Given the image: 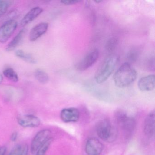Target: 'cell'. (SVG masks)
Segmentation results:
<instances>
[{
	"label": "cell",
	"instance_id": "6da1fadb",
	"mask_svg": "<svg viewBox=\"0 0 155 155\" xmlns=\"http://www.w3.org/2000/svg\"><path fill=\"white\" fill-rule=\"evenodd\" d=\"M137 78V71L128 62L122 64L113 76L115 85L119 88L128 87L136 80Z\"/></svg>",
	"mask_w": 155,
	"mask_h": 155
},
{
	"label": "cell",
	"instance_id": "7a4b0ae2",
	"mask_svg": "<svg viewBox=\"0 0 155 155\" xmlns=\"http://www.w3.org/2000/svg\"><path fill=\"white\" fill-rule=\"evenodd\" d=\"M119 61L117 55L112 54L107 57L100 66L95 74V79L97 83L105 82L113 73Z\"/></svg>",
	"mask_w": 155,
	"mask_h": 155
},
{
	"label": "cell",
	"instance_id": "3957f363",
	"mask_svg": "<svg viewBox=\"0 0 155 155\" xmlns=\"http://www.w3.org/2000/svg\"><path fill=\"white\" fill-rule=\"evenodd\" d=\"M96 131L98 136L106 142H113L117 136V130L107 119L101 120L97 122Z\"/></svg>",
	"mask_w": 155,
	"mask_h": 155
},
{
	"label": "cell",
	"instance_id": "277c9868",
	"mask_svg": "<svg viewBox=\"0 0 155 155\" xmlns=\"http://www.w3.org/2000/svg\"><path fill=\"white\" fill-rule=\"evenodd\" d=\"M115 118L118 125L125 133L130 134L135 130L136 127L135 119L128 116L126 112L122 110H118L115 113Z\"/></svg>",
	"mask_w": 155,
	"mask_h": 155
},
{
	"label": "cell",
	"instance_id": "5b68a950",
	"mask_svg": "<svg viewBox=\"0 0 155 155\" xmlns=\"http://www.w3.org/2000/svg\"><path fill=\"white\" fill-rule=\"evenodd\" d=\"M51 131L49 129H43L37 133L31 144L30 151L32 155H35L39 148L51 137Z\"/></svg>",
	"mask_w": 155,
	"mask_h": 155
},
{
	"label": "cell",
	"instance_id": "8992f818",
	"mask_svg": "<svg viewBox=\"0 0 155 155\" xmlns=\"http://www.w3.org/2000/svg\"><path fill=\"white\" fill-rule=\"evenodd\" d=\"M99 52L97 49H94L87 54L76 65V68L79 71H84L90 68L97 60Z\"/></svg>",
	"mask_w": 155,
	"mask_h": 155
},
{
	"label": "cell",
	"instance_id": "52a82bcc",
	"mask_svg": "<svg viewBox=\"0 0 155 155\" xmlns=\"http://www.w3.org/2000/svg\"><path fill=\"white\" fill-rule=\"evenodd\" d=\"M18 27V22L10 20L0 27V43L6 42L10 38Z\"/></svg>",
	"mask_w": 155,
	"mask_h": 155
},
{
	"label": "cell",
	"instance_id": "ba28073f",
	"mask_svg": "<svg viewBox=\"0 0 155 155\" xmlns=\"http://www.w3.org/2000/svg\"><path fill=\"white\" fill-rule=\"evenodd\" d=\"M103 148V144L96 138L88 139L85 145V151L88 155H101Z\"/></svg>",
	"mask_w": 155,
	"mask_h": 155
},
{
	"label": "cell",
	"instance_id": "9c48e42d",
	"mask_svg": "<svg viewBox=\"0 0 155 155\" xmlns=\"http://www.w3.org/2000/svg\"><path fill=\"white\" fill-rule=\"evenodd\" d=\"M17 120L19 125L24 128L37 127L41 124L40 119L33 115H20Z\"/></svg>",
	"mask_w": 155,
	"mask_h": 155
},
{
	"label": "cell",
	"instance_id": "30bf717a",
	"mask_svg": "<svg viewBox=\"0 0 155 155\" xmlns=\"http://www.w3.org/2000/svg\"><path fill=\"white\" fill-rule=\"evenodd\" d=\"M79 110L76 108H64L61 111L60 118L65 123L76 122L79 120Z\"/></svg>",
	"mask_w": 155,
	"mask_h": 155
},
{
	"label": "cell",
	"instance_id": "8fae6325",
	"mask_svg": "<svg viewBox=\"0 0 155 155\" xmlns=\"http://www.w3.org/2000/svg\"><path fill=\"white\" fill-rule=\"evenodd\" d=\"M155 77L150 75L141 78L138 82V87L142 91H149L155 88Z\"/></svg>",
	"mask_w": 155,
	"mask_h": 155
},
{
	"label": "cell",
	"instance_id": "7c38bea8",
	"mask_svg": "<svg viewBox=\"0 0 155 155\" xmlns=\"http://www.w3.org/2000/svg\"><path fill=\"white\" fill-rule=\"evenodd\" d=\"M144 131L147 137H151L155 134V113L154 111H151L147 116L144 122Z\"/></svg>",
	"mask_w": 155,
	"mask_h": 155
},
{
	"label": "cell",
	"instance_id": "4fadbf2b",
	"mask_svg": "<svg viewBox=\"0 0 155 155\" xmlns=\"http://www.w3.org/2000/svg\"><path fill=\"white\" fill-rule=\"evenodd\" d=\"M48 28V24L45 22L39 23L34 27L31 31L29 35L30 40L34 41L44 35Z\"/></svg>",
	"mask_w": 155,
	"mask_h": 155
},
{
	"label": "cell",
	"instance_id": "5bb4252c",
	"mask_svg": "<svg viewBox=\"0 0 155 155\" xmlns=\"http://www.w3.org/2000/svg\"><path fill=\"white\" fill-rule=\"evenodd\" d=\"M43 12V9L40 7H35L31 9L21 20V26H25L33 21L38 18Z\"/></svg>",
	"mask_w": 155,
	"mask_h": 155
},
{
	"label": "cell",
	"instance_id": "9a60e30c",
	"mask_svg": "<svg viewBox=\"0 0 155 155\" xmlns=\"http://www.w3.org/2000/svg\"><path fill=\"white\" fill-rule=\"evenodd\" d=\"M25 34V30L22 29L16 35V37L9 43L6 48L7 51H12L14 50L21 43Z\"/></svg>",
	"mask_w": 155,
	"mask_h": 155
},
{
	"label": "cell",
	"instance_id": "2e32d148",
	"mask_svg": "<svg viewBox=\"0 0 155 155\" xmlns=\"http://www.w3.org/2000/svg\"><path fill=\"white\" fill-rule=\"evenodd\" d=\"M15 55L18 58L23 60L31 64L37 63L36 59L29 53H26L21 50H18L15 52Z\"/></svg>",
	"mask_w": 155,
	"mask_h": 155
},
{
	"label": "cell",
	"instance_id": "e0dca14e",
	"mask_svg": "<svg viewBox=\"0 0 155 155\" xmlns=\"http://www.w3.org/2000/svg\"><path fill=\"white\" fill-rule=\"evenodd\" d=\"M36 79L41 84H46L49 81V76L44 71L37 69L34 73Z\"/></svg>",
	"mask_w": 155,
	"mask_h": 155
},
{
	"label": "cell",
	"instance_id": "ac0fdd59",
	"mask_svg": "<svg viewBox=\"0 0 155 155\" xmlns=\"http://www.w3.org/2000/svg\"><path fill=\"white\" fill-rule=\"evenodd\" d=\"M3 75L6 78L13 82L18 81L19 78L16 71L12 68H7L3 71Z\"/></svg>",
	"mask_w": 155,
	"mask_h": 155
},
{
	"label": "cell",
	"instance_id": "d6986e66",
	"mask_svg": "<svg viewBox=\"0 0 155 155\" xmlns=\"http://www.w3.org/2000/svg\"><path fill=\"white\" fill-rule=\"evenodd\" d=\"M53 139L52 137L49 138L39 148L38 151L36 152V155H45L46 152L49 148L51 145L53 141Z\"/></svg>",
	"mask_w": 155,
	"mask_h": 155
},
{
	"label": "cell",
	"instance_id": "ffe728a7",
	"mask_svg": "<svg viewBox=\"0 0 155 155\" xmlns=\"http://www.w3.org/2000/svg\"><path fill=\"white\" fill-rule=\"evenodd\" d=\"M13 2L12 1L0 0V17L5 14Z\"/></svg>",
	"mask_w": 155,
	"mask_h": 155
},
{
	"label": "cell",
	"instance_id": "44dd1931",
	"mask_svg": "<svg viewBox=\"0 0 155 155\" xmlns=\"http://www.w3.org/2000/svg\"><path fill=\"white\" fill-rule=\"evenodd\" d=\"M117 39L115 38H111L108 40L106 45L107 50L109 52L113 51L117 46Z\"/></svg>",
	"mask_w": 155,
	"mask_h": 155
},
{
	"label": "cell",
	"instance_id": "7402d4cb",
	"mask_svg": "<svg viewBox=\"0 0 155 155\" xmlns=\"http://www.w3.org/2000/svg\"><path fill=\"white\" fill-rule=\"evenodd\" d=\"M24 146L17 145L12 149L9 155H21L24 150Z\"/></svg>",
	"mask_w": 155,
	"mask_h": 155
},
{
	"label": "cell",
	"instance_id": "603a6c76",
	"mask_svg": "<svg viewBox=\"0 0 155 155\" xmlns=\"http://www.w3.org/2000/svg\"><path fill=\"white\" fill-rule=\"evenodd\" d=\"M81 2V1L80 0H65V1L63 0V1H61V2L64 5H71L79 3Z\"/></svg>",
	"mask_w": 155,
	"mask_h": 155
},
{
	"label": "cell",
	"instance_id": "cb8c5ba5",
	"mask_svg": "<svg viewBox=\"0 0 155 155\" xmlns=\"http://www.w3.org/2000/svg\"><path fill=\"white\" fill-rule=\"evenodd\" d=\"M18 134L17 132H13L11 136V140L12 141H13V142L16 141L17 138H18Z\"/></svg>",
	"mask_w": 155,
	"mask_h": 155
},
{
	"label": "cell",
	"instance_id": "d4e9b609",
	"mask_svg": "<svg viewBox=\"0 0 155 155\" xmlns=\"http://www.w3.org/2000/svg\"><path fill=\"white\" fill-rule=\"evenodd\" d=\"M6 151H7V148L6 147H0V155H5Z\"/></svg>",
	"mask_w": 155,
	"mask_h": 155
},
{
	"label": "cell",
	"instance_id": "484cf974",
	"mask_svg": "<svg viewBox=\"0 0 155 155\" xmlns=\"http://www.w3.org/2000/svg\"><path fill=\"white\" fill-rule=\"evenodd\" d=\"M136 55L137 53H135V52H131L129 53V59H130V60L133 61L134 59L136 58Z\"/></svg>",
	"mask_w": 155,
	"mask_h": 155
},
{
	"label": "cell",
	"instance_id": "4316f807",
	"mask_svg": "<svg viewBox=\"0 0 155 155\" xmlns=\"http://www.w3.org/2000/svg\"><path fill=\"white\" fill-rule=\"evenodd\" d=\"M28 145H26L24 146V150L23 152L21 153V155H28Z\"/></svg>",
	"mask_w": 155,
	"mask_h": 155
},
{
	"label": "cell",
	"instance_id": "83f0119b",
	"mask_svg": "<svg viewBox=\"0 0 155 155\" xmlns=\"http://www.w3.org/2000/svg\"><path fill=\"white\" fill-rule=\"evenodd\" d=\"M2 81H3V77H2V75L0 72V84L2 82Z\"/></svg>",
	"mask_w": 155,
	"mask_h": 155
},
{
	"label": "cell",
	"instance_id": "f1b7e54d",
	"mask_svg": "<svg viewBox=\"0 0 155 155\" xmlns=\"http://www.w3.org/2000/svg\"><path fill=\"white\" fill-rule=\"evenodd\" d=\"M95 2H96V3H100V2H101V1H95Z\"/></svg>",
	"mask_w": 155,
	"mask_h": 155
}]
</instances>
